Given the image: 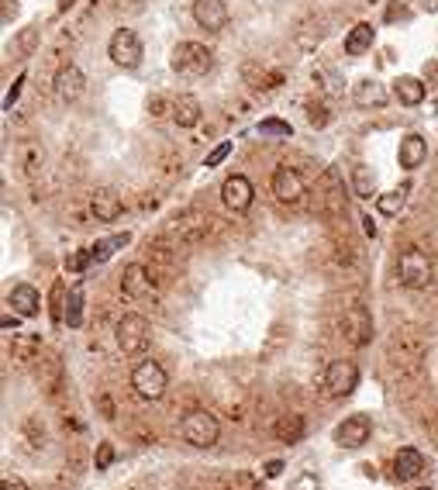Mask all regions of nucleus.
Listing matches in <instances>:
<instances>
[{
	"mask_svg": "<svg viewBox=\"0 0 438 490\" xmlns=\"http://www.w3.org/2000/svg\"><path fill=\"white\" fill-rule=\"evenodd\" d=\"M387 360L397 373V380H417L421 369H425V342L414 332H397L390 338Z\"/></svg>",
	"mask_w": 438,
	"mask_h": 490,
	"instance_id": "obj_1",
	"label": "nucleus"
},
{
	"mask_svg": "<svg viewBox=\"0 0 438 490\" xmlns=\"http://www.w3.org/2000/svg\"><path fill=\"white\" fill-rule=\"evenodd\" d=\"M214 66V52L201 45V42H180L173 55H169V69L183 79H201L210 73Z\"/></svg>",
	"mask_w": 438,
	"mask_h": 490,
	"instance_id": "obj_2",
	"label": "nucleus"
},
{
	"mask_svg": "<svg viewBox=\"0 0 438 490\" xmlns=\"http://www.w3.org/2000/svg\"><path fill=\"white\" fill-rule=\"evenodd\" d=\"M432 277H435L432 256H428L425 249H417V245H408V249L400 252V259H397V280H400V286L421 290V286L432 284Z\"/></svg>",
	"mask_w": 438,
	"mask_h": 490,
	"instance_id": "obj_3",
	"label": "nucleus"
},
{
	"mask_svg": "<svg viewBox=\"0 0 438 490\" xmlns=\"http://www.w3.org/2000/svg\"><path fill=\"white\" fill-rule=\"evenodd\" d=\"M218 221L204 214V211H183L176 214L173 221H169V228H166V238L169 242H176V245H193V242H204L207 232L214 228Z\"/></svg>",
	"mask_w": 438,
	"mask_h": 490,
	"instance_id": "obj_4",
	"label": "nucleus"
},
{
	"mask_svg": "<svg viewBox=\"0 0 438 490\" xmlns=\"http://www.w3.org/2000/svg\"><path fill=\"white\" fill-rule=\"evenodd\" d=\"M359 384V366L349 360H335L328 362V369L321 373V394L328 401H338V397H349Z\"/></svg>",
	"mask_w": 438,
	"mask_h": 490,
	"instance_id": "obj_5",
	"label": "nucleus"
},
{
	"mask_svg": "<svg viewBox=\"0 0 438 490\" xmlns=\"http://www.w3.org/2000/svg\"><path fill=\"white\" fill-rule=\"evenodd\" d=\"M180 435L190 442L193 449H210L214 442L221 439V425H218V418L210 411H190L183 418Z\"/></svg>",
	"mask_w": 438,
	"mask_h": 490,
	"instance_id": "obj_6",
	"label": "nucleus"
},
{
	"mask_svg": "<svg viewBox=\"0 0 438 490\" xmlns=\"http://www.w3.org/2000/svg\"><path fill=\"white\" fill-rule=\"evenodd\" d=\"M114 335H118V349H121L125 356H138V352L149 349L152 328H149V321H145L142 314H125V318L118 321Z\"/></svg>",
	"mask_w": 438,
	"mask_h": 490,
	"instance_id": "obj_7",
	"label": "nucleus"
},
{
	"mask_svg": "<svg viewBox=\"0 0 438 490\" xmlns=\"http://www.w3.org/2000/svg\"><path fill=\"white\" fill-rule=\"evenodd\" d=\"M166 384H169L166 369L152 360L138 362V366L131 369V387H135L138 397H145V401H159V397L166 394Z\"/></svg>",
	"mask_w": 438,
	"mask_h": 490,
	"instance_id": "obj_8",
	"label": "nucleus"
},
{
	"mask_svg": "<svg viewBox=\"0 0 438 490\" xmlns=\"http://www.w3.org/2000/svg\"><path fill=\"white\" fill-rule=\"evenodd\" d=\"M338 332H342V338H345L349 345H356V349L369 345V342H373V314L362 308V304L345 308V314L338 318Z\"/></svg>",
	"mask_w": 438,
	"mask_h": 490,
	"instance_id": "obj_9",
	"label": "nucleus"
},
{
	"mask_svg": "<svg viewBox=\"0 0 438 490\" xmlns=\"http://www.w3.org/2000/svg\"><path fill=\"white\" fill-rule=\"evenodd\" d=\"M107 55H111V62L121 66V69H138V62H142V38H138L131 28H118V31L111 35Z\"/></svg>",
	"mask_w": 438,
	"mask_h": 490,
	"instance_id": "obj_10",
	"label": "nucleus"
},
{
	"mask_svg": "<svg viewBox=\"0 0 438 490\" xmlns=\"http://www.w3.org/2000/svg\"><path fill=\"white\" fill-rule=\"evenodd\" d=\"M269 186H273V197L286 207H301L304 197H308V183H304V177H301L293 166H280V169L273 173V183H269Z\"/></svg>",
	"mask_w": 438,
	"mask_h": 490,
	"instance_id": "obj_11",
	"label": "nucleus"
},
{
	"mask_svg": "<svg viewBox=\"0 0 438 490\" xmlns=\"http://www.w3.org/2000/svg\"><path fill=\"white\" fill-rule=\"evenodd\" d=\"M52 87H55V97H59V101L73 104L83 97L86 77H83V69H79L77 62H62V66L55 69V77H52Z\"/></svg>",
	"mask_w": 438,
	"mask_h": 490,
	"instance_id": "obj_12",
	"label": "nucleus"
},
{
	"mask_svg": "<svg viewBox=\"0 0 438 490\" xmlns=\"http://www.w3.org/2000/svg\"><path fill=\"white\" fill-rule=\"evenodd\" d=\"M369 432H373L369 418L366 414H352V418H345L335 428V445H342V449H359V445L369 442Z\"/></svg>",
	"mask_w": 438,
	"mask_h": 490,
	"instance_id": "obj_13",
	"label": "nucleus"
},
{
	"mask_svg": "<svg viewBox=\"0 0 438 490\" xmlns=\"http://www.w3.org/2000/svg\"><path fill=\"white\" fill-rule=\"evenodd\" d=\"M193 21L204 31H221L228 25V4L225 0H193Z\"/></svg>",
	"mask_w": 438,
	"mask_h": 490,
	"instance_id": "obj_14",
	"label": "nucleus"
},
{
	"mask_svg": "<svg viewBox=\"0 0 438 490\" xmlns=\"http://www.w3.org/2000/svg\"><path fill=\"white\" fill-rule=\"evenodd\" d=\"M221 201H225V207L228 211H249V204H252V183H249V177H228V180L221 183Z\"/></svg>",
	"mask_w": 438,
	"mask_h": 490,
	"instance_id": "obj_15",
	"label": "nucleus"
},
{
	"mask_svg": "<svg viewBox=\"0 0 438 490\" xmlns=\"http://www.w3.org/2000/svg\"><path fill=\"white\" fill-rule=\"evenodd\" d=\"M242 79H245V87H252V90H276V87L283 83V73L262 66L259 59H249V62H242Z\"/></svg>",
	"mask_w": 438,
	"mask_h": 490,
	"instance_id": "obj_16",
	"label": "nucleus"
},
{
	"mask_svg": "<svg viewBox=\"0 0 438 490\" xmlns=\"http://www.w3.org/2000/svg\"><path fill=\"white\" fill-rule=\"evenodd\" d=\"M90 211H94V218H97V221L111 225V221H118V218H121V211H125V201H121V197H118L114 190L101 186V190H94V197H90Z\"/></svg>",
	"mask_w": 438,
	"mask_h": 490,
	"instance_id": "obj_17",
	"label": "nucleus"
},
{
	"mask_svg": "<svg viewBox=\"0 0 438 490\" xmlns=\"http://www.w3.org/2000/svg\"><path fill=\"white\" fill-rule=\"evenodd\" d=\"M121 286H125L128 297H149V294H152V273H149V266H145V262H131V266H125Z\"/></svg>",
	"mask_w": 438,
	"mask_h": 490,
	"instance_id": "obj_18",
	"label": "nucleus"
},
{
	"mask_svg": "<svg viewBox=\"0 0 438 490\" xmlns=\"http://www.w3.org/2000/svg\"><path fill=\"white\" fill-rule=\"evenodd\" d=\"M7 308L14 311V314H21V318H35L38 308H42V297H38V290L31 284H18L7 294Z\"/></svg>",
	"mask_w": 438,
	"mask_h": 490,
	"instance_id": "obj_19",
	"label": "nucleus"
},
{
	"mask_svg": "<svg viewBox=\"0 0 438 490\" xmlns=\"http://www.w3.org/2000/svg\"><path fill=\"white\" fill-rule=\"evenodd\" d=\"M397 159H400V169H417L428 159V142L421 135H404L400 149H397Z\"/></svg>",
	"mask_w": 438,
	"mask_h": 490,
	"instance_id": "obj_20",
	"label": "nucleus"
},
{
	"mask_svg": "<svg viewBox=\"0 0 438 490\" xmlns=\"http://www.w3.org/2000/svg\"><path fill=\"white\" fill-rule=\"evenodd\" d=\"M201 101L193 97V94H180L176 101H173V107H169V118L180 125V128H193L197 121H201Z\"/></svg>",
	"mask_w": 438,
	"mask_h": 490,
	"instance_id": "obj_21",
	"label": "nucleus"
},
{
	"mask_svg": "<svg viewBox=\"0 0 438 490\" xmlns=\"http://www.w3.org/2000/svg\"><path fill=\"white\" fill-rule=\"evenodd\" d=\"M352 101L359 104V107H383L390 101V94L380 79H359L352 87Z\"/></svg>",
	"mask_w": 438,
	"mask_h": 490,
	"instance_id": "obj_22",
	"label": "nucleus"
},
{
	"mask_svg": "<svg viewBox=\"0 0 438 490\" xmlns=\"http://www.w3.org/2000/svg\"><path fill=\"white\" fill-rule=\"evenodd\" d=\"M425 473V456L417 449H400L393 456V477L397 480H417Z\"/></svg>",
	"mask_w": 438,
	"mask_h": 490,
	"instance_id": "obj_23",
	"label": "nucleus"
},
{
	"mask_svg": "<svg viewBox=\"0 0 438 490\" xmlns=\"http://www.w3.org/2000/svg\"><path fill=\"white\" fill-rule=\"evenodd\" d=\"M304 432H308V421H304L301 414H283V418H276V425H273V435L283 442V445H297V442L304 439Z\"/></svg>",
	"mask_w": 438,
	"mask_h": 490,
	"instance_id": "obj_24",
	"label": "nucleus"
},
{
	"mask_svg": "<svg viewBox=\"0 0 438 490\" xmlns=\"http://www.w3.org/2000/svg\"><path fill=\"white\" fill-rule=\"evenodd\" d=\"M425 94H428V87H425L417 77H397L393 79V97L404 104V107H417V104L425 101Z\"/></svg>",
	"mask_w": 438,
	"mask_h": 490,
	"instance_id": "obj_25",
	"label": "nucleus"
},
{
	"mask_svg": "<svg viewBox=\"0 0 438 490\" xmlns=\"http://www.w3.org/2000/svg\"><path fill=\"white\" fill-rule=\"evenodd\" d=\"M38 352H42L38 335H14V342H11V360L14 362H35Z\"/></svg>",
	"mask_w": 438,
	"mask_h": 490,
	"instance_id": "obj_26",
	"label": "nucleus"
},
{
	"mask_svg": "<svg viewBox=\"0 0 438 490\" xmlns=\"http://www.w3.org/2000/svg\"><path fill=\"white\" fill-rule=\"evenodd\" d=\"M373 49V25H356L345 35V55H362V52Z\"/></svg>",
	"mask_w": 438,
	"mask_h": 490,
	"instance_id": "obj_27",
	"label": "nucleus"
},
{
	"mask_svg": "<svg viewBox=\"0 0 438 490\" xmlns=\"http://www.w3.org/2000/svg\"><path fill=\"white\" fill-rule=\"evenodd\" d=\"M128 245V235H111V238H101L94 249H90V259L94 262H107V259L114 256V249H125Z\"/></svg>",
	"mask_w": 438,
	"mask_h": 490,
	"instance_id": "obj_28",
	"label": "nucleus"
},
{
	"mask_svg": "<svg viewBox=\"0 0 438 490\" xmlns=\"http://www.w3.org/2000/svg\"><path fill=\"white\" fill-rule=\"evenodd\" d=\"M352 190H356L359 197H373V190H376V173L359 162V166L352 169Z\"/></svg>",
	"mask_w": 438,
	"mask_h": 490,
	"instance_id": "obj_29",
	"label": "nucleus"
},
{
	"mask_svg": "<svg viewBox=\"0 0 438 490\" xmlns=\"http://www.w3.org/2000/svg\"><path fill=\"white\" fill-rule=\"evenodd\" d=\"M376 211L383 218H397L404 211V190H390V194H380L376 197Z\"/></svg>",
	"mask_w": 438,
	"mask_h": 490,
	"instance_id": "obj_30",
	"label": "nucleus"
},
{
	"mask_svg": "<svg viewBox=\"0 0 438 490\" xmlns=\"http://www.w3.org/2000/svg\"><path fill=\"white\" fill-rule=\"evenodd\" d=\"M66 325H69V328H79V325H83V290H79V286L69 290V301H66Z\"/></svg>",
	"mask_w": 438,
	"mask_h": 490,
	"instance_id": "obj_31",
	"label": "nucleus"
},
{
	"mask_svg": "<svg viewBox=\"0 0 438 490\" xmlns=\"http://www.w3.org/2000/svg\"><path fill=\"white\" fill-rule=\"evenodd\" d=\"M321 38H325V31H321V21H314V18L304 21L301 31H297V45H301V49H314Z\"/></svg>",
	"mask_w": 438,
	"mask_h": 490,
	"instance_id": "obj_32",
	"label": "nucleus"
},
{
	"mask_svg": "<svg viewBox=\"0 0 438 490\" xmlns=\"http://www.w3.org/2000/svg\"><path fill=\"white\" fill-rule=\"evenodd\" d=\"M328 121H332V111H328V104L308 101V125H310V128H328Z\"/></svg>",
	"mask_w": 438,
	"mask_h": 490,
	"instance_id": "obj_33",
	"label": "nucleus"
},
{
	"mask_svg": "<svg viewBox=\"0 0 438 490\" xmlns=\"http://www.w3.org/2000/svg\"><path fill=\"white\" fill-rule=\"evenodd\" d=\"M52 321H66V301H69V297H66V286L62 284H52Z\"/></svg>",
	"mask_w": 438,
	"mask_h": 490,
	"instance_id": "obj_34",
	"label": "nucleus"
},
{
	"mask_svg": "<svg viewBox=\"0 0 438 490\" xmlns=\"http://www.w3.org/2000/svg\"><path fill=\"white\" fill-rule=\"evenodd\" d=\"M259 135H276V138H290V135H293V128H290L286 121L266 118V121H259Z\"/></svg>",
	"mask_w": 438,
	"mask_h": 490,
	"instance_id": "obj_35",
	"label": "nucleus"
},
{
	"mask_svg": "<svg viewBox=\"0 0 438 490\" xmlns=\"http://www.w3.org/2000/svg\"><path fill=\"white\" fill-rule=\"evenodd\" d=\"M228 152H232V142H218L210 152H207V159H204V166L207 169H214V166H221L225 159H228Z\"/></svg>",
	"mask_w": 438,
	"mask_h": 490,
	"instance_id": "obj_36",
	"label": "nucleus"
},
{
	"mask_svg": "<svg viewBox=\"0 0 438 490\" xmlns=\"http://www.w3.org/2000/svg\"><path fill=\"white\" fill-rule=\"evenodd\" d=\"M314 79H318V83H325V90H328V94H342V79H338V73H332V69H318Z\"/></svg>",
	"mask_w": 438,
	"mask_h": 490,
	"instance_id": "obj_37",
	"label": "nucleus"
},
{
	"mask_svg": "<svg viewBox=\"0 0 438 490\" xmlns=\"http://www.w3.org/2000/svg\"><path fill=\"white\" fill-rule=\"evenodd\" d=\"M94 259H90V249H83V252H73V256H66V269L69 273H83L86 266H90Z\"/></svg>",
	"mask_w": 438,
	"mask_h": 490,
	"instance_id": "obj_38",
	"label": "nucleus"
},
{
	"mask_svg": "<svg viewBox=\"0 0 438 490\" xmlns=\"http://www.w3.org/2000/svg\"><path fill=\"white\" fill-rule=\"evenodd\" d=\"M290 490H321V480H318V473H297Z\"/></svg>",
	"mask_w": 438,
	"mask_h": 490,
	"instance_id": "obj_39",
	"label": "nucleus"
},
{
	"mask_svg": "<svg viewBox=\"0 0 438 490\" xmlns=\"http://www.w3.org/2000/svg\"><path fill=\"white\" fill-rule=\"evenodd\" d=\"M94 463H97V469H107V466L114 463V445H111V442H101V445H97Z\"/></svg>",
	"mask_w": 438,
	"mask_h": 490,
	"instance_id": "obj_40",
	"label": "nucleus"
},
{
	"mask_svg": "<svg viewBox=\"0 0 438 490\" xmlns=\"http://www.w3.org/2000/svg\"><path fill=\"white\" fill-rule=\"evenodd\" d=\"M25 79H28V73H18V79L11 83V90H7V97H4V111H11V107H14V101L21 97V87H25Z\"/></svg>",
	"mask_w": 438,
	"mask_h": 490,
	"instance_id": "obj_41",
	"label": "nucleus"
},
{
	"mask_svg": "<svg viewBox=\"0 0 438 490\" xmlns=\"http://www.w3.org/2000/svg\"><path fill=\"white\" fill-rule=\"evenodd\" d=\"M425 79H428V87H435L438 90V59L425 62Z\"/></svg>",
	"mask_w": 438,
	"mask_h": 490,
	"instance_id": "obj_42",
	"label": "nucleus"
},
{
	"mask_svg": "<svg viewBox=\"0 0 438 490\" xmlns=\"http://www.w3.org/2000/svg\"><path fill=\"white\" fill-rule=\"evenodd\" d=\"M0 490H28V484L21 477H4V480H0Z\"/></svg>",
	"mask_w": 438,
	"mask_h": 490,
	"instance_id": "obj_43",
	"label": "nucleus"
},
{
	"mask_svg": "<svg viewBox=\"0 0 438 490\" xmlns=\"http://www.w3.org/2000/svg\"><path fill=\"white\" fill-rule=\"evenodd\" d=\"M35 38H38V28H28L25 35H21V49L31 52V49H35Z\"/></svg>",
	"mask_w": 438,
	"mask_h": 490,
	"instance_id": "obj_44",
	"label": "nucleus"
},
{
	"mask_svg": "<svg viewBox=\"0 0 438 490\" xmlns=\"http://www.w3.org/2000/svg\"><path fill=\"white\" fill-rule=\"evenodd\" d=\"M0 4H4V21L11 25V18L18 14V0H0Z\"/></svg>",
	"mask_w": 438,
	"mask_h": 490,
	"instance_id": "obj_45",
	"label": "nucleus"
},
{
	"mask_svg": "<svg viewBox=\"0 0 438 490\" xmlns=\"http://www.w3.org/2000/svg\"><path fill=\"white\" fill-rule=\"evenodd\" d=\"M97 404H101L103 418H114V404H111V397H107V394H101V397H97Z\"/></svg>",
	"mask_w": 438,
	"mask_h": 490,
	"instance_id": "obj_46",
	"label": "nucleus"
},
{
	"mask_svg": "<svg viewBox=\"0 0 438 490\" xmlns=\"http://www.w3.org/2000/svg\"><path fill=\"white\" fill-rule=\"evenodd\" d=\"M262 473H266V477H280V473H283V463H280V460H269Z\"/></svg>",
	"mask_w": 438,
	"mask_h": 490,
	"instance_id": "obj_47",
	"label": "nucleus"
},
{
	"mask_svg": "<svg viewBox=\"0 0 438 490\" xmlns=\"http://www.w3.org/2000/svg\"><path fill=\"white\" fill-rule=\"evenodd\" d=\"M362 228H366L369 238H376V225H373V218H369V214H362Z\"/></svg>",
	"mask_w": 438,
	"mask_h": 490,
	"instance_id": "obj_48",
	"label": "nucleus"
},
{
	"mask_svg": "<svg viewBox=\"0 0 438 490\" xmlns=\"http://www.w3.org/2000/svg\"><path fill=\"white\" fill-rule=\"evenodd\" d=\"M417 4H421L428 14H438V0H417Z\"/></svg>",
	"mask_w": 438,
	"mask_h": 490,
	"instance_id": "obj_49",
	"label": "nucleus"
},
{
	"mask_svg": "<svg viewBox=\"0 0 438 490\" xmlns=\"http://www.w3.org/2000/svg\"><path fill=\"white\" fill-rule=\"evenodd\" d=\"M149 111H155V114H162V111H166V101H159V97H155V101L149 104Z\"/></svg>",
	"mask_w": 438,
	"mask_h": 490,
	"instance_id": "obj_50",
	"label": "nucleus"
},
{
	"mask_svg": "<svg viewBox=\"0 0 438 490\" xmlns=\"http://www.w3.org/2000/svg\"><path fill=\"white\" fill-rule=\"evenodd\" d=\"M18 318H21V314H14V318H4V328H7V332H11V328H18Z\"/></svg>",
	"mask_w": 438,
	"mask_h": 490,
	"instance_id": "obj_51",
	"label": "nucleus"
},
{
	"mask_svg": "<svg viewBox=\"0 0 438 490\" xmlns=\"http://www.w3.org/2000/svg\"><path fill=\"white\" fill-rule=\"evenodd\" d=\"M69 7H73V0H59V7H55V14H66Z\"/></svg>",
	"mask_w": 438,
	"mask_h": 490,
	"instance_id": "obj_52",
	"label": "nucleus"
},
{
	"mask_svg": "<svg viewBox=\"0 0 438 490\" xmlns=\"http://www.w3.org/2000/svg\"><path fill=\"white\" fill-rule=\"evenodd\" d=\"M417 490H432V487H417Z\"/></svg>",
	"mask_w": 438,
	"mask_h": 490,
	"instance_id": "obj_53",
	"label": "nucleus"
}]
</instances>
